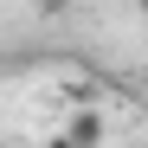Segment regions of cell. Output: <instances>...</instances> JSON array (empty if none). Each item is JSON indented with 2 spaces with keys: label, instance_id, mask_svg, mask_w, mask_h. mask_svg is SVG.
<instances>
[{
  "label": "cell",
  "instance_id": "obj_4",
  "mask_svg": "<svg viewBox=\"0 0 148 148\" xmlns=\"http://www.w3.org/2000/svg\"><path fill=\"white\" fill-rule=\"evenodd\" d=\"M135 13H142V19H148V0H135Z\"/></svg>",
  "mask_w": 148,
  "mask_h": 148
},
{
  "label": "cell",
  "instance_id": "obj_2",
  "mask_svg": "<svg viewBox=\"0 0 148 148\" xmlns=\"http://www.w3.org/2000/svg\"><path fill=\"white\" fill-rule=\"evenodd\" d=\"M32 7H39L45 19H58V13H71V7H77V0H32Z\"/></svg>",
  "mask_w": 148,
  "mask_h": 148
},
{
  "label": "cell",
  "instance_id": "obj_3",
  "mask_svg": "<svg viewBox=\"0 0 148 148\" xmlns=\"http://www.w3.org/2000/svg\"><path fill=\"white\" fill-rule=\"evenodd\" d=\"M39 148H71V142H64V135H52V142H39Z\"/></svg>",
  "mask_w": 148,
  "mask_h": 148
},
{
  "label": "cell",
  "instance_id": "obj_1",
  "mask_svg": "<svg viewBox=\"0 0 148 148\" xmlns=\"http://www.w3.org/2000/svg\"><path fill=\"white\" fill-rule=\"evenodd\" d=\"M64 142L71 148H97L103 142V110H71L64 116Z\"/></svg>",
  "mask_w": 148,
  "mask_h": 148
}]
</instances>
